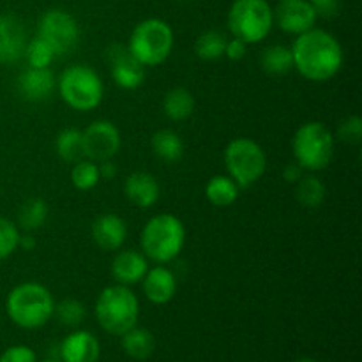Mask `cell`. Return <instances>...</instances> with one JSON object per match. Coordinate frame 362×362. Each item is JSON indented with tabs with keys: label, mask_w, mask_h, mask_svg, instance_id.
<instances>
[{
	"label": "cell",
	"mask_w": 362,
	"mask_h": 362,
	"mask_svg": "<svg viewBox=\"0 0 362 362\" xmlns=\"http://www.w3.org/2000/svg\"><path fill=\"white\" fill-rule=\"evenodd\" d=\"M193 92L184 87H175L168 90L163 98V113L173 122H184L194 113Z\"/></svg>",
	"instance_id": "21"
},
{
	"label": "cell",
	"mask_w": 362,
	"mask_h": 362,
	"mask_svg": "<svg viewBox=\"0 0 362 362\" xmlns=\"http://www.w3.org/2000/svg\"><path fill=\"white\" fill-rule=\"evenodd\" d=\"M318 13L308 0H285L274 9V25L285 34L300 35L317 27Z\"/></svg>",
	"instance_id": "13"
},
{
	"label": "cell",
	"mask_w": 362,
	"mask_h": 362,
	"mask_svg": "<svg viewBox=\"0 0 362 362\" xmlns=\"http://www.w3.org/2000/svg\"><path fill=\"white\" fill-rule=\"evenodd\" d=\"M247 46L250 45H246V42L237 37L228 39L225 46V57L228 60H232V62H239V60H243L246 57Z\"/></svg>",
	"instance_id": "36"
},
{
	"label": "cell",
	"mask_w": 362,
	"mask_h": 362,
	"mask_svg": "<svg viewBox=\"0 0 362 362\" xmlns=\"http://www.w3.org/2000/svg\"><path fill=\"white\" fill-rule=\"evenodd\" d=\"M278 2H285V0H278Z\"/></svg>",
	"instance_id": "43"
},
{
	"label": "cell",
	"mask_w": 362,
	"mask_h": 362,
	"mask_svg": "<svg viewBox=\"0 0 362 362\" xmlns=\"http://www.w3.org/2000/svg\"><path fill=\"white\" fill-rule=\"evenodd\" d=\"M232 37L258 45L274 27V9L267 0H233L226 16Z\"/></svg>",
	"instance_id": "8"
},
{
	"label": "cell",
	"mask_w": 362,
	"mask_h": 362,
	"mask_svg": "<svg viewBox=\"0 0 362 362\" xmlns=\"http://www.w3.org/2000/svg\"><path fill=\"white\" fill-rule=\"evenodd\" d=\"M338 138L349 145H359L362 140V119L359 115H350L339 122Z\"/></svg>",
	"instance_id": "34"
},
{
	"label": "cell",
	"mask_w": 362,
	"mask_h": 362,
	"mask_svg": "<svg viewBox=\"0 0 362 362\" xmlns=\"http://www.w3.org/2000/svg\"><path fill=\"white\" fill-rule=\"evenodd\" d=\"M173 45L172 25L161 18H147L131 30L126 48L144 67H158L172 55Z\"/></svg>",
	"instance_id": "5"
},
{
	"label": "cell",
	"mask_w": 362,
	"mask_h": 362,
	"mask_svg": "<svg viewBox=\"0 0 362 362\" xmlns=\"http://www.w3.org/2000/svg\"><path fill=\"white\" fill-rule=\"evenodd\" d=\"M23 59L27 60V66L30 67H49L53 60L57 59V55L49 48L48 42H45L41 37L35 35L34 39H28L27 41Z\"/></svg>",
	"instance_id": "32"
},
{
	"label": "cell",
	"mask_w": 362,
	"mask_h": 362,
	"mask_svg": "<svg viewBox=\"0 0 362 362\" xmlns=\"http://www.w3.org/2000/svg\"><path fill=\"white\" fill-rule=\"evenodd\" d=\"M334 134L320 120L304 122L292 138L293 159L306 173H317L327 168L334 159Z\"/></svg>",
	"instance_id": "7"
},
{
	"label": "cell",
	"mask_w": 362,
	"mask_h": 362,
	"mask_svg": "<svg viewBox=\"0 0 362 362\" xmlns=\"http://www.w3.org/2000/svg\"><path fill=\"white\" fill-rule=\"evenodd\" d=\"M37 37L48 42L57 57L67 55L80 41V25L67 11L49 9L39 20Z\"/></svg>",
	"instance_id": "10"
},
{
	"label": "cell",
	"mask_w": 362,
	"mask_h": 362,
	"mask_svg": "<svg viewBox=\"0 0 362 362\" xmlns=\"http://www.w3.org/2000/svg\"><path fill=\"white\" fill-rule=\"evenodd\" d=\"M55 151L59 158L66 163H76L83 159V147H81V131L74 127H67L57 134Z\"/></svg>",
	"instance_id": "29"
},
{
	"label": "cell",
	"mask_w": 362,
	"mask_h": 362,
	"mask_svg": "<svg viewBox=\"0 0 362 362\" xmlns=\"http://www.w3.org/2000/svg\"><path fill=\"white\" fill-rule=\"evenodd\" d=\"M95 320L103 331L112 336H122L138 324L140 300L131 286L115 283L101 290L94 306Z\"/></svg>",
	"instance_id": "4"
},
{
	"label": "cell",
	"mask_w": 362,
	"mask_h": 362,
	"mask_svg": "<svg viewBox=\"0 0 362 362\" xmlns=\"http://www.w3.org/2000/svg\"><path fill=\"white\" fill-rule=\"evenodd\" d=\"M122 350L134 361H145L154 354L156 338L148 329L145 327H131L122 336Z\"/></svg>",
	"instance_id": "22"
},
{
	"label": "cell",
	"mask_w": 362,
	"mask_h": 362,
	"mask_svg": "<svg viewBox=\"0 0 362 362\" xmlns=\"http://www.w3.org/2000/svg\"><path fill=\"white\" fill-rule=\"evenodd\" d=\"M25 25L13 14L0 13V64H16L23 59L27 46Z\"/></svg>",
	"instance_id": "14"
},
{
	"label": "cell",
	"mask_w": 362,
	"mask_h": 362,
	"mask_svg": "<svg viewBox=\"0 0 362 362\" xmlns=\"http://www.w3.org/2000/svg\"><path fill=\"white\" fill-rule=\"evenodd\" d=\"M148 271V260L141 251L122 250L117 251L112 260V278L124 286L141 283Z\"/></svg>",
	"instance_id": "19"
},
{
	"label": "cell",
	"mask_w": 362,
	"mask_h": 362,
	"mask_svg": "<svg viewBox=\"0 0 362 362\" xmlns=\"http://www.w3.org/2000/svg\"><path fill=\"white\" fill-rule=\"evenodd\" d=\"M18 92L25 101H46L57 90V78L49 67H30L23 69L16 80Z\"/></svg>",
	"instance_id": "15"
},
{
	"label": "cell",
	"mask_w": 362,
	"mask_h": 362,
	"mask_svg": "<svg viewBox=\"0 0 362 362\" xmlns=\"http://www.w3.org/2000/svg\"><path fill=\"white\" fill-rule=\"evenodd\" d=\"M240 187L228 175H214L205 184V197L214 207H230L237 202Z\"/></svg>",
	"instance_id": "24"
},
{
	"label": "cell",
	"mask_w": 362,
	"mask_h": 362,
	"mask_svg": "<svg viewBox=\"0 0 362 362\" xmlns=\"http://www.w3.org/2000/svg\"><path fill=\"white\" fill-rule=\"evenodd\" d=\"M141 290L148 303L165 306L177 293V276L166 265L156 264V267H148L147 274L141 279Z\"/></svg>",
	"instance_id": "16"
},
{
	"label": "cell",
	"mask_w": 362,
	"mask_h": 362,
	"mask_svg": "<svg viewBox=\"0 0 362 362\" xmlns=\"http://www.w3.org/2000/svg\"><path fill=\"white\" fill-rule=\"evenodd\" d=\"M262 69L272 76H283L293 69V59L290 46L271 45L260 53Z\"/></svg>",
	"instance_id": "26"
},
{
	"label": "cell",
	"mask_w": 362,
	"mask_h": 362,
	"mask_svg": "<svg viewBox=\"0 0 362 362\" xmlns=\"http://www.w3.org/2000/svg\"><path fill=\"white\" fill-rule=\"evenodd\" d=\"M99 165V175H101V180H113L117 177V165L113 163V159H108V161H101Z\"/></svg>",
	"instance_id": "39"
},
{
	"label": "cell",
	"mask_w": 362,
	"mask_h": 362,
	"mask_svg": "<svg viewBox=\"0 0 362 362\" xmlns=\"http://www.w3.org/2000/svg\"><path fill=\"white\" fill-rule=\"evenodd\" d=\"M60 99L71 110L87 113L98 108L105 98V83L94 67L87 64H73L57 78Z\"/></svg>",
	"instance_id": "6"
},
{
	"label": "cell",
	"mask_w": 362,
	"mask_h": 362,
	"mask_svg": "<svg viewBox=\"0 0 362 362\" xmlns=\"http://www.w3.org/2000/svg\"><path fill=\"white\" fill-rule=\"evenodd\" d=\"M42 362H62V361H53L52 359V361H42Z\"/></svg>",
	"instance_id": "42"
},
{
	"label": "cell",
	"mask_w": 362,
	"mask_h": 362,
	"mask_svg": "<svg viewBox=\"0 0 362 362\" xmlns=\"http://www.w3.org/2000/svg\"><path fill=\"white\" fill-rule=\"evenodd\" d=\"M71 182L78 191H90L101 182L99 175V165L90 159H80L73 165L71 170Z\"/></svg>",
	"instance_id": "30"
},
{
	"label": "cell",
	"mask_w": 362,
	"mask_h": 362,
	"mask_svg": "<svg viewBox=\"0 0 362 362\" xmlns=\"http://www.w3.org/2000/svg\"><path fill=\"white\" fill-rule=\"evenodd\" d=\"M223 161L226 166V175L240 187L257 184L267 172V154L258 141L251 138L239 136L228 141L223 152Z\"/></svg>",
	"instance_id": "9"
},
{
	"label": "cell",
	"mask_w": 362,
	"mask_h": 362,
	"mask_svg": "<svg viewBox=\"0 0 362 362\" xmlns=\"http://www.w3.org/2000/svg\"><path fill=\"white\" fill-rule=\"evenodd\" d=\"M127 225L120 216L101 214L90 226V237L95 246L103 251L122 250L127 240Z\"/></svg>",
	"instance_id": "18"
},
{
	"label": "cell",
	"mask_w": 362,
	"mask_h": 362,
	"mask_svg": "<svg viewBox=\"0 0 362 362\" xmlns=\"http://www.w3.org/2000/svg\"><path fill=\"white\" fill-rule=\"evenodd\" d=\"M21 230L9 218L0 216V262L13 257L18 250Z\"/></svg>",
	"instance_id": "33"
},
{
	"label": "cell",
	"mask_w": 362,
	"mask_h": 362,
	"mask_svg": "<svg viewBox=\"0 0 362 362\" xmlns=\"http://www.w3.org/2000/svg\"><path fill=\"white\" fill-rule=\"evenodd\" d=\"M122 189L127 202L141 211L154 207L161 194V186H159L158 179L148 172L129 173L124 180Z\"/></svg>",
	"instance_id": "17"
},
{
	"label": "cell",
	"mask_w": 362,
	"mask_h": 362,
	"mask_svg": "<svg viewBox=\"0 0 362 362\" xmlns=\"http://www.w3.org/2000/svg\"><path fill=\"white\" fill-rule=\"evenodd\" d=\"M308 2L315 7L318 16L332 18L334 14H338L339 0H308Z\"/></svg>",
	"instance_id": "37"
},
{
	"label": "cell",
	"mask_w": 362,
	"mask_h": 362,
	"mask_svg": "<svg viewBox=\"0 0 362 362\" xmlns=\"http://www.w3.org/2000/svg\"><path fill=\"white\" fill-rule=\"evenodd\" d=\"M53 317H57V320L66 327H78L87 318V308L76 299H64L55 304Z\"/></svg>",
	"instance_id": "31"
},
{
	"label": "cell",
	"mask_w": 362,
	"mask_h": 362,
	"mask_svg": "<svg viewBox=\"0 0 362 362\" xmlns=\"http://www.w3.org/2000/svg\"><path fill=\"white\" fill-rule=\"evenodd\" d=\"M49 216L48 204L41 198H28L21 204L20 211L16 216L18 228L23 232H35V230L42 228Z\"/></svg>",
	"instance_id": "25"
},
{
	"label": "cell",
	"mask_w": 362,
	"mask_h": 362,
	"mask_svg": "<svg viewBox=\"0 0 362 362\" xmlns=\"http://www.w3.org/2000/svg\"><path fill=\"white\" fill-rule=\"evenodd\" d=\"M55 311V299L45 285L25 281L14 286L6 297V313L20 329L34 331L48 324Z\"/></svg>",
	"instance_id": "2"
},
{
	"label": "cell",
	"mask_w": 362,
	"mask_h": 362,
	"mask_svg": "<svg viewBox=\"0 0 362 362\" xmlns=\"http://www.w3.org/2000/svg\"><path fill=\"white\" fill-rule=\"evenodd\" d=\"M228 37L219 30H207L200 34L194 41V53L198 59L205 60V62H212V60H219L225 57V46Z\"/></svg>",
	"instance_id": "28"
},
{
	"label": "cell",
	"mask_w": 362,
	"mask_h": 362,
	"mask_svg": "<svg viewBox=\"0 0 362 362\" xmlns=\"http://www.w3.org/2000/svg\"><path fill=\"white\" fill-rule=\"evenodd\" d=\"M290 49L293 69L313 83H325L338 76L345 62V53L338 37L318 27L296 35Z\"/></svg>",
	"instance_id": "1"
},
{
	"label": "cell",
	"mask_w": 362,
	"mask_h": 362,
	"mask_svg": "<svg viewBox=\"0 0 362 362\" xmlns=\"http://www.w3.org/2000/svg\"><path fill=\"white\" fill-rule=\"evenodd\" d=\"M110 73L115 85L122 90H136L145 81V69L122 45H112L106 49Z\"/></svg>",
	"instance_id": "12"
},
{
	"label": "cell",
	"mask_w": 362,
	"mask_h": 362,
	"mask_svg": "<svg viewBox=\"0 0 362 362\" xmlns=\"http://www.w3.org/2000/svg\"><path fill=\"white\" fill-rule=\"evenodd\" d=\"M325 184L315 173H304L296 184V198L304 209H318L325 200Z\"/></svg>",
	"instance_id": "27"
},
{
	"label": "cell",
	"mask_w": 362,
	"mask_h": 362,
	"mask_svg": "<svg viewBox=\"0 0 362 362\" xmlns=\"http://www.w3.org/2000/svg\"><path fill=\"white\" fill-rule=\"evenodd\" d=\"M186 244V228L175 214H156L144 225L140 233L141 253L148 262L166 265L175 260Z\"/></svg>",
	"instance_id": "3"
},
{
	"label": "cell",
	"mask_w": 362,
	"mask_h": 362,
	"mask_svg": "<svg viewBox=\"0 0 362 362\" xmlns=\"http://www.w3.org/2000/svg\"><path fill=\"white\" fill-rule=\"evenodd\" d=\"M99 341L92 332L73 331L60 345V359L62 362H98Z\"/></svg>",
	"instance_id": "20"
},
{
	"label": "cell",
	"mask_w": 362,
	"mask_h": 362,
	"mask_svg": "<svg viewBox=\"0 0 362 362\" xmlns=\"http://www.w3.org/2000/svg\"><path fill=\"white\" fill-rule=\"evenodd\" d=\"M304 173L306 172H304V170L300 168L296 161H293V163H290V165L285 166V170H283V179H285V182H288V184H297Z\"/></svg>",
	"instance_id": "38"
},
{
	"label": "cell",
	"mask_w": 362,
	"mask_h": 362,
	"mask_svg": "<svg viewBox=\"0 0 362 362\" xmlns=\"http://www.w3.org/2000/svg\"><path fill=\"white\" fill-rule=\"evenodd\" d=\"M37 246V240L32 235L30 232H25L20 235V243H18V250L23 251H34V247Z\"/></svg>",
	"instance_id": "40"
},
{
	"label": "cell",
	"mask_w": 362,
	"mask_h": 362,
	"mask_svg": "<svg viewBox=\"0 0 362 362\" xmlns=\"http://www.w3.org/2000/svg\"><path fill=\"white\" fill-rule=\"evenodd\" d=\"M81 147L83 158L94 163L113 159L122 147L119 127L110 120H94L81 131Z\"/></svg>",
	"instance_id": "11"
},
{
	"label": "cell",
	"mask_w": 362,
	"mask_h": 362,
	"mask_svg": "<svg viewBox=\"0 0 362 362\" xmlns=\"http://www.w3.org/2000/svg\"><path fill=\"white\" fill-rule=\"evenodd\" d=\"M296 362H315L313 359H299V361H296Z\"/></svg>",
	"instance_id": "41"
},
{
	"label": "cell",
	"mask_w": 362,
	"mask_h": 362,
	"mask_svg": "<svg viewBox=\"0 0 362 362\" xmlns=\"http://www.w3.org/2000/svg\"><path fill=\"white\" fill-rule=\"evenodd\" d=\"M0 362H37V356L30 346L13 345L4 350Z\"/></svg>",
	"instance_id": "35"
},
{
	"label": "cell",
	"mask_w": 362,
	"mask_h": 362,
	"mask_svg": "<svg viewBox=\"0 0 362 362\" xmlns=\"http://www.w3.org/2000/svg\"><path fill=\"white\" fill-rule=\"evenodd\" d=\"M151 147L156 158L166 163L179 161L184 156V141L173 129H159L152 134Z\"/></svg>",
	"instance_id": "23"
}]
</instances>
